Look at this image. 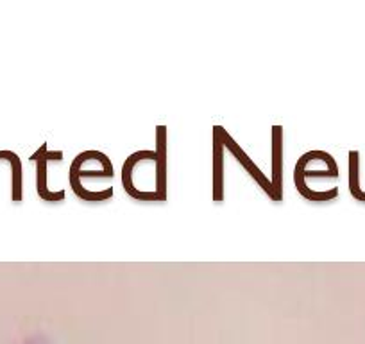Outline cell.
Wrapping results in <instances>:
<instances>
[{
    "mask_svg": "<svg viewBox=\"0 0 365 344\" xmlns=\"http://www.w3.org/2000/svg\"><path fill=\"white\" fill-rule=\"evenodd\" d=\"M339 178V167L331 154L324 151H310L301 156L294 171V181L299 194H303L312 181L315 180H336Z\"/></svg>",
    "mask_w": 365,
    "mask_h": 344,
    "instance_id": "3",
    "label": "cell"
},
{
    "mask_svg": "<svg viewBox=\"0 0 365 344\" xmlns=\"http://www.w3.org/2000/svg\"><path fill=\"white\" fill-rule=\"evenodd\" d=\"M224 143L220 138V128H213V201L220 203L224 199Z\"/></svg>",
    "mask_w": 365,
    "mask_h": 344,
    "instance_id": "6",
    "label": "cell"
},
{
    "mask_svg": "<svg viewBox=\"0 0 365 344\" xmlns=\"http://www.w3.org/2000/svg\"><path fill=\"white\" fill-rule=\"evenodd\" d=\"M349 191L353 198L365 203V192L361 191L360 183H358V151L349 153Z\"/></svg>",
    "mask_w": 365,
    "mask_h": 344,
    "instance_id": "9",
    "label": "cell"
},
{
    "mask_svg": "<svg viewBox=\"0 0 365 344\" xmlns=\"http://www.w3.org/2000/svg\"><path fill=\"white\" fill-rule=\"evenodd\" d=\"M278 201L283 199V135L279 126L272 128V178H270Z\"/></svg>",
    "mask_w": 365,
    "mask_h": 344,
    "instance_id": "7",
    "label": "cell"
},
{
    "mask_svg": "<svg viewBox=\"0 0 365 344\" xmlns=\"http://www.w3.org/2000/svg\"><path fill=\"white\" fill-rule=\"evenodd\" d=\"M113 165L106 154L101 151H84L72 161L68 181L77 198L83 201L101 203L106 199L97 194L93 181H108L113 180Z\"/></svg>",
    "mask_w": 365,
    "mask_h": 344,
    "instance_id": "2",
    "label": "cell"
},
{
    "mask_svg": "<svg viewBox=\"0 0 365 344\" xmlns=\"http://www.w3.org/2000/svg\"><path fill=\"white\" fill-rule=\"evenodd\" d=\"M0 158L11 167V199L15 203L22 201V161L13 151H0Z\"/></svg>",
    "mask_w": 365,
    "mask_h": 344,
    "instance_id": "8",
    "label": "cell"
},
{
    "mask_svg": "<svg viewBox=\"0 0 365 344\" xmlns=\"http://www.w3.org/2000/svg\"><path fill=\"white\" fill-rule=\"evenodd\" d=\"M63 160V153L61 151H48L47 143H41L40 149L31 156V161L36 163V191L38 196L41 199L48 203H58L65 199V191L59 192H52L48 188V181H47V168L51 161H61Z\"/></svg>",
    "mask_w": 365,
    "mask_h": 344,
    "instance_id": "4",
    "label": "cell"
},
{
    "mask_svg": "<svg viewBox=\"0 0 365 344\" xmlns=\"http://www.w3.org/2000/svg\"><path fill=\"white\" fill-rule=\"evenodd\" d=\"M156 149L136 151L122 165L124 191L138 201H165L167 199V128L156 131Z\"/></svg>",
    "mask_w": 365,
    "mask_h": 344,
    "instance_id": "1",
    "label": "cell"
},
{
    "mask_svg": "<svg viewBox=\"0 0 365 344\" xmlns=\"http://www.w3.org/2000/svg\"><path fill=\"white\" fill-rule=\"evenodd\" d=\"M220 138H222L224 149H230L231 153L237 156L238 163H240L242 167H244L245 171H247L249 174L255 178V181L259 185V187L263 188V192H265V194H269L270 198H272V201H278V198H276V192H274V187H272V183H270V180H267L265 174H263V172L259 171V168L255 165V161H252L251 158H249L247 154L244 153V149H242V147L238 146V143L235 142V140L231 138V136L227 135V133L224 131L222 128H220Z\"/></svg>",
    "mask_w": 365,
    "mask_h": 344,
    "instance_id": "5",
    "label": "cell"
}]
</instances>
